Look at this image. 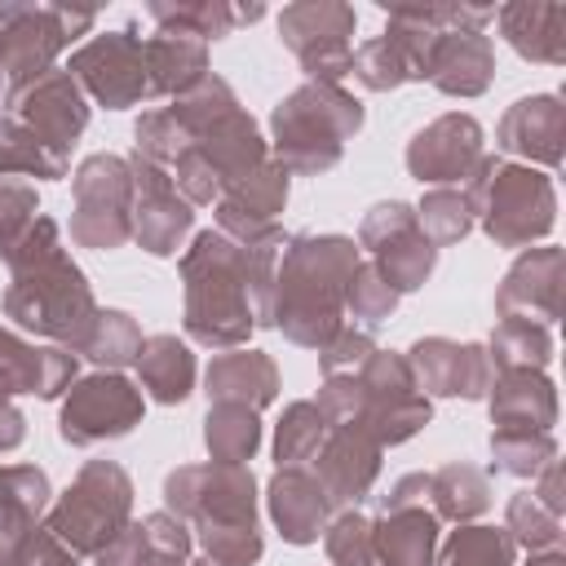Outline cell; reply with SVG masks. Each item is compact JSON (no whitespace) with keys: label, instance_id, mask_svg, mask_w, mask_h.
<instances>
[{"label":"cell","instance_id":"52a82bcc","mask_svg":"<svg viewBox=\"0 0 566 566\" xmlns=\"http://www.w3.org/2000/svg\"><path fill=\"white\" fill-rule=\"evenodd\" d=\"M478 159H482V128L469 115H442L407 150V164L420 181H460L478 168Z\"/></svg>","mask_w":566,"mask_h":566},{"label":"cell","instance_id":"d4e9b609","mask_svg":"<svg viewBox=\"0 0 566 566\" xmlns=\"http://www.w3.org/2000/svg\"><path fill=\"white\" fill-rule=\"evenodd\" d=\"M208 394L226 398V394H252V402H270L274 398V367L261 358V354H234V358H221L212 371H208Z\"/></svg>","mask_w":566,"mask_h":566},{"label":"cell","instance_id":"e575fe53","mask_svg":"<svg viewBox=\"0 0 566 566\" xmlns=\"http://www.w3.org/2000/svg\"><path fill=\"white\" fill-rule=\"evenodd\" d=\"M318 438H323V420L314 416V407L296 402V407L287 411L283 429H279V460H301V455H310V451L318 447Z\"/></svg>","mask_w":566,"mask_h":566},{"label":"cell","instance_id":"484cf974","mask_svg":"<svg viewBox=\"0 0 566 566\" xmlns=\"http://www.w3.org/2000/svg\"><path fill=\"white\" fill-rule=\"evenodd\" d=\"M327 478H332V486L340 491V500H358L363 491H367V482H371V473H376V447L363 438V433H340L336 442H332V451H327Z\"/></svg>","mask_w":566,"mask_h":566},{"label":"cell","instance_id":"8992f818","mask_svg":"<svg viewBox=\"0 0 566 566\" xmlns=\"http://www.w3.org/2000/svg\"><path fill=\"white\" fill-rule=\"evenodd\" d=\"M137 416H142V398L133 394V385L119 376H97L71 394V402L62 411V438L97 442L106 433H124Z\"/></svg>","mask_w":566,"mask_h":566},{"label":"cell","instance_id":"b9f144b4","mask_svg":"<svg viewBox=\"0 0 566 566\" xmlns=\"http://www.w3.org/2000/svg\"><path fill=\"white\" fill-rule=\"evenodd\" d=\"M531 566H566V557H562L557 548H548V553H535V557H531Z\"/></svg>","mask_w":566,"mask_h":566},{"label":"cell","instance_id":"8fae6325","mask_svg":"<svg viewBox=\"0 0 566 566\" xmlns=\"http://www.w3.org/2000/svg\"><path fill=\"white\" fill-rule=\"evenodd\" d=\"M133 31H111L102 40H93L80 57L75 71L88 80V88L106 102V106H128L133 97H142L146 88V66H142V49L128 40Z\"/></svg>","mask_w":566,"mask_h":566},{"label":"cell","instance_id":"4fadbf2b","mask_svg":"<svg viewBox=\"0 0 566 566\" xmlns=\"http://www.w3.org/2000/svg\"><path fill=\"white\" fill-rule=\"evenodd\" d=\"M562 142H566V106L553 93L522 97L500 124V146L513 155H526L544 168L562 164Z\"/></svg>","mask_w":566,"mask_h":566},{"label":"cell","instance_id":"6da1fadb","mask_svg":"<svg viewBox=\"0 0 566 566\" xmlns=\"http://www.w3.org/2000/svg\"><path fill=\"white\" fill-rule=\"evenodd\" d=\"M469 203L482 208L486 234L504 248L544 239L557 221V195H553L548 172L513 168V164H495V159H478Z\"/></svg>","mask_w":566,"mask_h":566},{"label":"cell","instance_id":"74e56055","mask_svg":"<svg viewBox=\"0 0 566 566\" xmlns=\"http://www.w3.org/2000/svg\"><path fill=\"white\" fill-rule=\"evenodd\" d=\"M22 203H35L31 190H18V186H0V252H9V239L13 230L22 226L27 212H9V208H22Z\"/></svg>","mask_w":566,"mask_h":566},{"label":"cell","instance_id":"3957f363","mask_svg":"<svg viewBox=\"0 0 566 566\" xmlns=\"http://www.w3.org/2000/svg\"><path fill=\"white\" fill-rule=\"evenodd\" d=\"M128 513V478L115 464H88L75 491H66L62 509L53 513V531L66 535L75 548H97L102 535L111 539Z\"/></svg>","mask_w":566,"mask_h":566},{"label":"cell","instance_id":"d6a6232c","mask_svg":"<svg viewBox=\"0 0 566 566\" xmlns=\"http://www.w3.org/2000/svg\"><path fill=\"white\" fill-rule=\"evenodd\" d=\"M420 212H424V230H429L438 243H455V239L469 230V221H473V203H469V195H460V190H433Z\"/></svg>","mask_w":566,"mask_h":566},{"label":"cell","instance_id":"d590c367","mask_svg":"<svg viewBox=\"0 0 566 566\" xmlns=\"http://www.w3.org/2000/svg\"><path fill=\"white\" fill-rule=\"evenodd\" d=\"M349 301H354V310H358L363 318H380V314L394 310V287H389L380 274L358 270V274H349Z\"/></svg>","mask_w":566,"mask_h":566},{"label":"cell","instance_id":"ba28073f","mask_svg":"<svg viewBox=\"0 0 566 566\" xmlns=\"http://www.w3.org/2000/svg\"><path fill=\"white\" fill-rule=\"evenodd\" d=\"M504 318L539 323L548 327L562 314V252L557 248H531L500 287Z\"/></svg>","mask_w":566,"mask_h":566},{"label":"cell","instance_id":"2e32d148","mask_svg":"<svg viewBox=\"0 0 566 566\" xmlns=\"http://www.w3.org/2000/svg\"><path fill=\"white\" fill-rule=\"evenodd\" d=\"M18 115L31 119V133L44 128L49 137H57V146L84 128V102H80V93H75V84L66 75L35 80L31 84V97L18 106Z\"/></svg>","mask_w":566,"mask_h":566},{"label":"cell","instance_id":"ab89813d","mask_svg":"<svg viewBox=\"0 0 566 566\" xmlns=\"http://www.w3.org/2000/svg\"><path fill=\"white\" fill-rule=\"evenodd\" d=\"M22 566H71V557H66L53 539H35V544L22 553Z\"/></svg>","mask_w":566,"mask_h":566},{"label":"cell","instance_id":"1f68e13d","mask_svg":"<svg viewBox=\"0 0 566 566\" xmlns=\"http://www.w3.org/2000/svg\"><path fill=\"white\" fill-rule=\"evenodd\" d=\"M208 447L221 460H243L256 447V420L243 407H221L217 416H208Z\"/></svg>","mask_w":566,"mask_h":566},{"label":"cell","instance_id":"7c38bea8","mask_svg":"<svg viewBox=\"0 0 566 566\" xmlns=\"http://www.w3.org/2000/svg\"><path fill=\"white\" fill-rule=\"evenodd\" d=\"M491 416L500 433H553L557 420L553 380L535 367H504L491 398Z\"/></svg>","mask_w":566,"mask_h":566},{"label":"cell","instance_id":"d6986e66","mask_svg":"<svg viewBox=\"0 0 566 566\" xmlns=\"http://www.w3.org/2000/svg\"><path fill=\"white\" fill-rule=\"evenodd\" d=\"M323 509L327 504H323V495L310 478H301V473H279L274 478V517H279L287 539H296V544L314 539L318 526H323Z\"/></svg>","mask_w":566,"mask_h":566},{"label":"cell","instance_id":"7402d4cb","mask_svg":"<svg viewBox=\"0 0 566 566\" xmlns=\"http://www.w3.org/2000/svg\"><path fill=\"white\" fill-rule=\"evenodd\" d=\"M438 539V522L429 513H402L380 526V553L389 566H429Z\"/></svg>","mask_w":566,"mask_h":566},{"label":"cell","instance_id":"8d00e7d4","mask_svg":"<svg viewBox=\"0 0 566 566\" xmlns=\"http://www.w3.org/2000/svg\"><path fill=\"white\" fill-rule=\"evenodd\" d=\"M332 557L336 562H349V566H371V539H367V526L358 517H340L332 539H327Z\"/></svg>","mask_w":566,"mask_h":566},{"label":"cell","instance_id":"cb8c5ba5","mask_svg":"<svg viewBox=\"0 0 566 566\" xmlns=\"http://www.w3.org/2000/svg\"><path fill=\"white\" fill-rule=\"evenodd\" d=\"M142 371H146V385L155 389L159 402H177V398L190 394V354L172 336H155L146 345Z\"/></svg>","mask_w":566,"mask_h":566},{"label":"cell","instance_id":"ac0fdd59","mask_svg":"<svg viewBox=\"0 0 566 566\" xmlns=\"http://www.w3.org/2000/svg\"><path fill=\"white\" fill-rule=\"evenodd\" d=\"M66 367L71 363L62 354H31L13 336H0V394H18V389L57 394V385L66 380Z\"/></svg>","mask_w":566,"mask_h":566},{"label":"cell","instance_id":"83f0119b","mask_svg":"<svg viewBox=\"0 0 566 566\" xmlns=\"http://www.w3.org/2000/svg\"><path fill=\"white\" fill-rule=\"evenodd\" d=\"M442 566H513V539L495 526L455 531L442 553Z\"/></svg>","mask_w":566,"mask_h":566},{"label":"cell","instance_id":"7a4b0ae2","mask_svg":"<svg viewBox=\"0 0 566 566\" xmlns=\"http://www.w3.org/2000/svg\"><path fill=\"white\" fill-rule=\"evenodd\" d=\"M363 111L358 102H349L345 93H336L332 84H310L301 93H292L279 111H274V128H279V146H287V159L301 164L305 146H323V159L332 164L340 155V137L349 128H358Z\"/></svg>","mask_w":566,"mask_h":566},{"label":"cell","instance_id":"f1b7e54d","mask_svg":"<svg viewBox=\"0 0 566 566\" xmlns=\"http://www.w3.org/2000/svg\"><path fill=\"white\" fill-rule=\"evenodd\" d=\"M491 451H495V464L504 473H517V478H535L548 460H557V442L553 433H491Z\"/></svg>","mask_w":566,"mask_h":566},{"label":"cell","instance_id":"9c48e42d","mask_svg":"<svg viewBox=\"0 0 566 566\" xmlns=\"http://www.w3.org/2000/svg\"><path fill=\"white\" fill-rule=\"evenodd\" d=\"M363 239L385 256V279H389V287H398V292L416 287V283L429 274V265H433V243H429L424 234H416L411 212H407L402 203L376 208V212L367 217V226H363Z\"/></svg>","mask_w":566,"mask_h":566},{"label":"cell","instance_id":"5bb4252c","mask_svg":"<svg viewBox=\"0 0 566 566\" xmlns=\"http://www.w3.org/2000/svg\"><path fill=\"white\" fill-rule=\"evenodd\" d=\"M411 354H416L420 380H424L433 394H464V398H482V394L491 389V354H482L478 345L420 340Z\"/></svg>","mask_w":566,"mask_h":566},{"label":"cell","instance_id":"277c9868","mask_svg":"<svg viewBox=\"0 0 566 566\" xmlns=\"http://www.w3.org/2000/svg\"><path fill=\"white\" fill-rule=\"evenodd\" d=\"M283 40L301 53V62L310 66V75L336 80L354 66L349 57V31H354V13L340 4H296L283 13Z\"/></svg>","mask_w":566,"mask_h":566},{"label":"cell","instance_id":"f35d334b","mask_svg":"<svg viewBox=\"0 0 566 566\" xmlns=\"http://www.w3.org/2000/svg\"><path fill=\"white\" fill-rule=\"evenodd\" d=\"M539 473H544V482H539L535 500H539L548 513H557V517H562V509H566V504H562V469H557V460H548Z\"/></svg>","mask_w":566,"mask_h":566},{"label":"cell","instance_id":"60d3db41","mask_svg":"<svg viewBox=\"0 0 566 566\" xmlns=\"http://www.w3.org/2000/svg\"><path fill=\"white\" fill-rule=\"evenodd\" d=\"M18 438H22V416L9 411V407H0V447H13Z\"/></svg>","mask_w":566,"mask_h":566},{"label":"cell","instance_id":"ffe728a7","mask_svg":"<svg viewBox=\"0 0 566 566\" xmlns=\"http://www.w3.org/2000/svg\"><path fill=\"white\" fill-rule=\"evenodd\" d=\"M44 495H49V482L40 469H0V562L9 553V544L22 535L18 526L31 522L40 509H44Z\"/></svg>","mask_w":566,"mask_h":566},{"label":"cell","instance_id":"4dcf8cb0","mask_svg":"<svg viewBox=\"0 0 566 566\" xmlns=\"http://www.w3.org/2000/svg\"><path fill=\"white\" fill-rule=\"evenodd\" d=\"M509 531H513L531 553H548V548H557V539H562V517L548 513V509L535 500V491H522V495H513V504H509Z\"/></svg>","mask_w":566,"mask_h":566},{"label":"cell","instance_id":"44dd1931","mask_svg":"<svg viewBox=\"0 0 566 566\" xmlns=\"http://www.w3.org/2000/svg\"><path fill=\"white\" fill-rule=\"evenodd\" d=\"M146 62L155 71V88H181L199 80L203 71V44L186 31H159V40L146 44Z\"/></svg>","mask_w":566,"mask_h":566},{"label":"cell","instance_id":"e0dca14e","mask_svg":"<svg viewBox=\"0 0 566 566\" xmlns=\"http://www.w3.org/2000/svg\"><path fill=\"white\" fill-rule=\"evenodd\" d=\"M199 252L208 256V265L217 270V283H221V270H226L230 243H226V239L203 234V239H199ZM190 332H195L199 340H208V345H230V340H239V336L248 332V310L230 305V301H226V292H217V296H208V305H195V310H190Z\"/></svg>","mask_w":566,"mask_h":566},{"label":"cell","instance_id":"836d02e7","mask_svg":"<svg viewBox=\"0 0 566 566\" xmlns=\"http://www.w3.org/2000/svg\"><path fill=\"white\" fill-rule=\"evenodd\" d=\"M354 71H358V80H363L367 88H394V84L411 80V75H407V62L398 57V49H394L389 40H376V44H367V49L358 53Z\"/></svg>","mask_w":566,"mask_h":566},{"label":"cell","instance_id":"30bf717a","mask_svg":"<svg viewBox=\"0 0 566 566\" xmlns=\"http://www.w3.org/2000/svg\"><path fill=\"white\" fill-rule=\"evenodd\" d=\"M491 71H495V53H491V40L482 35V27H447L424 66V75L442 93H460V97L482 93L491 84Z\"/></svg>","mask_w":566,"mask_h":566},{"label":"cell","instance_id":"4316f807","mask_svg":"<svg viewBox=\"0 0 566 566\" xmlns=\"http://www.w3.org/2000/svg\"><path fill=\"white\" fill-rule=\"evenodd\" d=\"M146 190H150V203L142 208L146 217L137 221V234L150 243V252H172V239L186 230L190 212L168 195V186H164L159 172H150V168H146Z\"/></svg>","mask_w":566,"mask_h":566},{"label":"cell","instance_id":"603a6c76","mask_svg":"<svg viewBox=\"0 0 566 566\" xmlns=\"http://www.w3.org/2000/svg\"><path fill=\"white\" fill-rule=\"evenodd\" d=\"M553 358V336L539 323H522V318H504L495 340H491V363L500 367H548Z\"/></svg>","mask_w":566,"mask_h":566},{"label":"cell","instance_id":"9a60e30c","mask_svg":"<svg viewBox=\"0 0 566 566\" xmlns=\"http://www.w3.org/2000/svg\"><path fill=\"white\" fill-rule=\"evenodd\" d=\"M495 22H500V31L509 35V44L522 57L548 62V66L566 62V4L522 0V4H504L495 13Z\"/></svg>","mask_w":566,"mask_h":566},{"label":"cell","instance_id":"5b68a950","mask_svg":"<svg viewBox=\"0 0 566 566\" xmlns=\"http://www.w3.org/2000/svg\"><path fill=\"white\" fill-rule=\"evenodd\" d=\"M88 13H62V9H0V66L9 75H40L35 66L49 62V53L71 35V27H88Z\"/></svg>","mask_w":566,"mask_h":566},{"label":"cell","instance_id":"f546056e","mask_svg":"<svg viewBox=\"0 0 566 566\" xmlns=\"http://www.w3.org/2000/svg\"><path fill=\"white\" fill-rule=\"evenodd\" d=\"M433 491H438V504H442L447 517H473V513H482L486 500H491L486 478H482L478 469H469V464L442 469V473L433 478Z\"/></svg>","mask_w":566,"mask_h":566}]
</instances>
